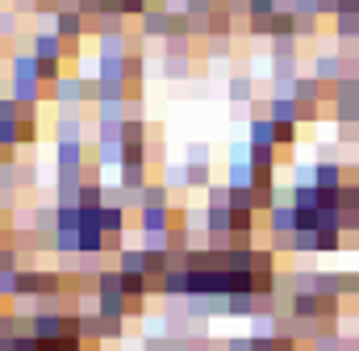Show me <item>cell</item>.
I'll return each instance as SVG.
<instances>
[{"label": "cell", "instance_id": "cell-1", "mask_svg": "<svg viewBox=\"0 0 359 351\" xmlns=\"http://www.w3.org/2000/svg\"><path fill=\"white\" fill-rule=\"evenodd\" d=\"M8 96L17 105H29V109H42L50 100V84H42L38 76H8Z\"/></svg>", "mask_w": 359, "mask_h": 351}, {"label": "cell", "instance_id": "cell-2", "mask_svg": "<svg viewBox=\"0 0 359 351\" xmlns=\"http://www.w3.org/2000/svg\"><path fill=\"white\" fill-rule=\"evenodd\" d=\"M88 143H55V168L59 176H84L88 168Z\"/></svg>", "mask_w": 359, "mask_h": 351}, {"label": "cell", "instance_id": "cell-3", "mask_svg": "<svg viewBox=\"0 0 359 351\" xmlns=\"http://www.w3.org/2000/svg\"><path fill=\"white\" fill-rule=\"evenodd\" d=\"M50 29H55L63 42H84V34H92L88 17H84L80 8H59V13L50 17Z\"/></svg>", "mask_w": 359, "mask_h": 351}, {"label": "cell", "instance_id": "cell-4", "mask_svg": "<svg viewBox=\"0 0 359 351\" xmlns=\"http://www.w3.org/2000/svg\"><path fill=\"white\" fill-rule=\"evenodd\" d=\"M268 230L271 239H292L297 234V205L292 201H276L268 209Z\"/></svg>", "mask_w": 359, "mask_h": 351}, {"label": "cell", "instance_id": "cell-5", "mask_svg": "<svg viewBox=\"0 0 359 351\" xmlns=\"http://www.w3.org/2000/svg\"><path fill=\"white\" fill-rule=\"evenodd\" d=\"M138 25H142V38H147V42H151V38L163 42V38L172 34V8H168V4H151V8L138 17Z\"/></svg>", "mask_w": 359, "mask_h": 351}, {"label": "cell", "instance_id": "cell-6", "mask_svg": "<svg viewBox=\"0 0 359 351\" xmlns=\"http://www.w3.org/2000/svg\"><path fill=\"white\" fill-rule=\"evenodd\" d=\"M313 76H318L322 84H334L339 76H347V46L334 51V55H330V51H318V55H313Z\"/></svg>", "mask_w": 359, "mask_h": 351}, {"label": "cell", "instance_id": "cell-7", "mask_svg": "<svg viewBox=\"0 0 359 351\" xmlns=\"http://www.w3.org/2000/svg\"><path fill=\"white\" fill-rule=\"evenodd\" d=\"M138 230L142 234H168L172 230V205H142L138 209Z\"/></svg>", "mask_w": 359, "mask_h": 351}, {"label": "cell", "instance_id": "cell-8", "mask_svg": "<svg viewBox=\"0 0 359 351\" xmlns=\"http://www.w3.org/2000/svg\"><path fill=\"white\" fill-rule=\"evenodd\" d=\"M343 184H347V168H343V164H334V159H318V164H313V188L339 192Z\"/></svg>", "mask_w": 359, "mask_h": 351}, {"label": "cell", "instance_id": "cell-9", "mask_svg": "<svg viewBox=\"0 0 359 351\" xmlns=\"http://www.w3.org/2000/svg\"><path fill=\"white\" fill-rule=\"evenodd\" d=\"M29 51H34L38 59H63V63H67V42H63L55 29L34 34V38H29Z\"/></svg>", "mask_w": 359, "mask_h": 351}, {"label": "cell", "instance_id": "cell-10", "mask_svg": "<svg viewBox=\"0 0 359 351\" xmlns=\"http://www.w3.org/2000/svg\"><path fill=\"white\" fill-rule=\"evenodd\" d=\"M55 143H84V113H76V109H59Z\"/></svg>", "mask_w": 359, "mask_h": 351}, {"label": "cell", "instance_id": "cell-11", "mask_svg": "<svg viewBox=\"0 0 359 351\" xmlns=\"http://www.w3.org/2000/svg\"><path fill=\"white\" fill-rule=\"evenodd\" d=\"M42 276L38 267H17V301H38L42 297Z\"/></svg>", "mask_w": 359, "mask_h": 351}, {"label": "cell", "instance_id": "cell-12", "mask_svg": "<svg viewBox=\"0 0 359 351\" xmlns=\"http://www.w3.org/2000/svg\"><path fill=\"white\" fill-rule=\"evenodd\" d=\"M151 164H121L117 168V184L126 188V192H142L147 184H151Z\"/></svg>", "mask_w": 359, "mask_h": 351}, {"label": "cell", "instance_id": "cell-13", "mask_svg": "<svg viewBox=\"0 0 359 351\" xmlns=\"http://www.w3.org/2000/svg\"><path fill=\"white\" fill-rule=\"evenodd\" d=\"M268 117L280 126V121H301V105L297 96H271L268 100Z\"/></svg>", "mask_w": 359, "mask_h": 351}, {"label": "cell", "instance_id": "cell-14", "mask_svg": "<svg viewBox=\"0 0 359 351\" xmlns=\"http://www.w3.org/2000/svg\"><path fill=\"white\" fill-rule=\"evenodd\" d=\"M117 272H138V276H147V247H121V251H117Z\"/></svg>", "mask_w": 359, "mask_h": 351}, {"label": "cell", "instance_id": "cell-15", "mask_svg": "<svg viewBox=\"0 0 359 351\" xmlns=\"http://www.w3.org/2000/svg\"><path fill=\"white\" fill-rule=\"evenodd\" d=\"M251 143L255 147H276V121H271L268 113L251 117Z\"/></svg>", "mask_w": 359, "mask_h": 351}, {"label": "cell", "instance_id": "cell-16", "mask_svg": "<svg viewBox=\"0 0 359 351\" xmlns=\"http://www.w3.org/2000/svg\"><path fill=\"white\" fill-rule=\"evenodd\" d=\"M334 121L339 126H359V96H334Z\"/></svg>", "mask_w": 359, "mask_h": 351}, {"label": "cell", "instance_id": "cell-17", "mask_svg": "<svg viewBox=\"0 0 359 351\" xmlns=\"http://www.w3.org/2000/svg\"><path fill=\"white\" fill-rule=\"evenodd\" d=\"M234 34V13H226L222 4L209 13V38H230Z\"/></svg>", "mask_w": 359, "mask_h": 351}, {"label": "cell", "instance_id": "cell-18", "mask_svg": "<svg viewBox=\"0 0 359 351\" xmlns=\"http://www.w3.org/2000/svg\"><path fill=\"white\" fill-rule=\"evenodd\" d=\"M226 92H230L234 105H247V100H255V80L251 76H230V88Z\"/></svg>", "mask_w": 359, "mask_h": 351}, {"label": "cell", "instance_id": "cell-19", "mask_svg": "<svg viewBox=\"0 0 359 351\" xmlns=\"http://www.w3.org/2000/svg\"><path fill=\"white\" fill-rule=\"evenodd\" d=\"M17 38H21V13L0 8V42H17Z\"/></svg>", "mask_w": 359, "mask_h": 351}, {"label": "cell", "instance_id": "cell-20", "mask_svg": "<svg viewBox=\"0 0 359 351\" xmlns=\"http://www.w3.org/2000/svg\"><path fill=\"white\" fill-rule=\"evenodd\" d=\"M104 205V184L100 180H84L80 184V209H100Z\"/></svg>", "mask_w": 359, "mask_h": 351}, {"label": "cell", "instance_id": "cell-21", "mask_svg": "<svg viewBox=\"0 0 359 351\" xmlns=\"http://www.w3.org/2000/svg\"><path fill=\"white\" fill-rule=\"evenodd\" d=\"M334 34H339V42H355L359 38V13H339L334 17Z\"/></svg>", "mask_w": 359, "mask_h": 351}, {"label": "cell", "instance_id": "cell-22", "mask_svg": "<svg viewBox=\"0 0 359 351\" xmlns=\"http://www.w3.org/2000/svg\"><path fill=\"white\" fill-rule=\"evenodd\" d=\"M192 72V55H163V76L168 80H184Z\"/></svg>", "mask_w": 359, "mask_h": 351}, {"label": "cell", "instance_id": "cell-23", "mask_svg": "<svg viewBox=\"0 0 359 351\" xmlns=\"http://www.w3.org/2000/svg\"><path fill=\"white\" fill-rule=\"evenodd\" d=\"M297 134H301V121H280L276 126V151H292Z\"/></svg>", "mask_w": 359, "mask_h": 351}, {"label": "cell", "instance_id": "cell-24", "mask_svg": "<svg viewBox=\"0 0 359 351\" xmlns=\"http://www.w3.org/2000/svg\"><path fill=\"white\" fill-rule=\"evenodd\" d=\"M126 339V318H104L100 314V343H121Z\"/></svg>", "mask_w": 359, "mask_h": 351}, {"label": "cell", "instance_id": "cell-25", "mask_svg": "<svg viewBox=\"0 0 359 351\" xmlns=\"http://www.w3.org/2000/svg\"><path fill=\"white\" fill-rule=\"evenodd\" d=\"M184 176H188V188H209L213 184L209 164H184Z\"/></svg>", "mask_w": 359, "mask_h": 351}, {"label": "cell", "instance_id": "cell-26", "mask_svg": "<svg viewBox=\"0 0 359 351\" xmlns=\"http://www.w3.org/2000/svg\"><path fill=\"white\" fill-rule=\"evenodd\" d=\"M147 8H151V0H117V13H121L126 21H130V17H142Z\"/></svg>", "mask_w": 359, "mask_h": 351}, {"label": "cell", "instance_id": "cell-27", "mask_svg": "<svg viewBox=\"0 0 359 351\" xmlns=\"http://www.w3.org/2000/svg\"><path fill=\"white\" fill-rule=\"evenodd\" d=\"M313 351H347V343H343L334 331H326V335H318V339H313Z\"/></svg>", "mask_w": 359, "mask_h": 351}, {"label": "cell", "instance_id": "cell-28", "mask_svg": "<svg viewBox=\"0 0 359 351\" xmlns=\"http://www.w3.org/2000/svg\"><path fill=\"white\" fill-rule=\"evenodd\" d=\"M17 256H21V251H17L13 243H0V272H17Z\"/></svg>", "mask_w": 359, "mask_h": 351}, {"label": "cell", "instance_id": "cell-29", "mask_svg": "<svg viewBox=\"0 0 359 351\" xmlns=\"http://www.w3.org/2000/svg\"><path fill=\"white\" fill-rule=\"evenodd\" d=\"M280 8V0H251L247 4V17H271Z\"/></svg>", "mask_w": 359, "mask_h": 351}, {"label": "cell", "instance_id": "cell-30", "mask_svg": "<svg viewBox=\"0 0 359 351\" xmlns=\"http://www.w3.org/2000/svg\"><path fill=\"white\" fill-rule=\"evenodd\" d=\"M163 184H168V188H188V176H184V168H180V164H168Z\"/></svg>", "mask_w": 359, "mask_h": 351}, {"label": "cell", "instance_id": "cell-31", "mask_svg": "<svg viewBox=\"0 0 359 351\" xmlns=\"http://www.w3.org/2000/svg\"><path fill=\"white\" fill-rule=\"evenodd\" d=\"M209 159H213L209 143H188V164H209Z\"/></svg>", "mask_w": 359, "mask_h": 351}, {"label": "cell", "instance_id": "cell-32", "mask_svg": "<svg viewBox=\"0 0 359 351\" xmlns=\"http://www.w3.org/2000/svg\"><path fill=\"white\" fill-rule=\"evenodd\" d=\"M0 121H21V105L13 96H0Z\"/></svg>", "mask_w": 359, "mask_h": 351}, {"label": "cell", "instance_id": "cell-33", "mask_svg": "<svg viewBox=\"0 0 359 351\" xmlns=\"http://www.w3.org/2000/svg\"><path fill=\"white\" fill-rule=\"evenodd\" d=\"M17 297V272H0V301Z\"/></svg>", "mask_w": 359, "mask_h": 351}, {"label": "cell", "instance_id": "cell-34", "mask_svg": "<svg viewBox=\"0 0 359 351\" xmlns=\"http://www.w3.org/2000/svg\"><path fill=\"white\" fill-rule=\"evenodd\" d=\"M251 351H280V335H251Z\"/></svg>", "mask_w": 359, "mask_h": 351}, {"label": "cell", "instance_id": "cell-35", "mask_svg": "<svg viewBox=\"0 0 359 351\" xmlns=\"http://www.w3.org/2000/svg\"><path fill=\"white\" fill-rule=\"evenodd\" d=\"M322 17H297V38H313Z\"/></svg>", "mask_w": 359, "mask_h": 351}, {"label": "cell", "instance_id": "cell-36", "mask_svg": "<svg viewBox=\"0 0 359 351\" xmlns=\"http://www.w3.org/2000/svg\"><path fill=\"white\" fill-rule=\"evenodd\" d=\"M209 55L213 59H226L230 55V38H209Z\"/></svg>", "mask_w": 359, "mask_h": 351}, {"label": "cell", "instance_id": "cell-37", "mask_svg": "<svg viewBox=\"0 0 359 351\" xmlns=\"http://www.w3.org/2000/svg\"><path fill=\"white\" fill-rule=\"evenodd\" d=\"M222 351H251V339H226Z\"/></svg>", "mask_w": 359, "mask_h": 351}, {"label": "cell", "instance_id": "cell-38", "mask_svg": "<svg viewBox=\"0 0 359 351\" xmlns=\"http://www.w3.org/2000/svg\"><path fill=\"white\" fill-rule=\"evenodd\" d=\"M351 55H355V63H359V38H355V42H351Z\"/></svg>", "mask_w": 359, "mask_h": 351}, {"label": "cell", "instance_id": "cell-39", "mask_svg": "<svg viewBox=\"0 0 359 351\" xmlns=\"http://www.w3.org/2000/svg\"><path fill=\"white\" fill-rule=\"evenodd\" d=\"M280 351H297V347H280Z\"/></svg>", "mask_w": 359, "mask_h": 351}]
</instances>
